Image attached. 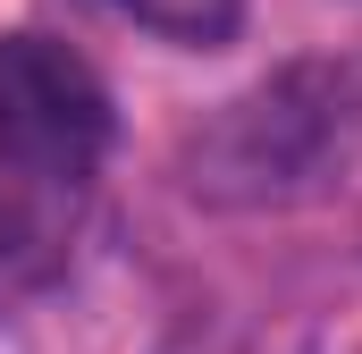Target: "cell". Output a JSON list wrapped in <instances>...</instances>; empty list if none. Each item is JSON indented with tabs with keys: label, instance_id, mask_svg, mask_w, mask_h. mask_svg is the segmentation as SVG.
<instances>
[{
	"label": "cell",
	"instance_id": "1",
	"mask_svg": "<svg viewBox=\"0 0 362 354\" xmlns=\"http://www.w3.org/2000/svg\"><path fill=\"white\" fill-rule=\"evenodd\" d=\"M110 127V85L59 34H0V287L68 270Z\"/></svg>",
	"mask_w": 362,
	"mask_h": 354
},
{
	"label": "cell",
	"instance_id": "2",
	"mask_svg": "<svg viewBox=\"0 0 362 354\" xmlns=\"http://www.w3.org/2000/svg\"><path fill=\"white\" fill-rule=\"evenodd\" d=\"M110 8L169 34V42H194V51H219L236 34V17H245V0H110Z\"/></svg>",
	"mask_w": 362,
	"mask_h": 354
}]
</instances>
